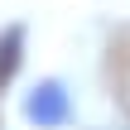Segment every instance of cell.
I'll use <instances>...</instances> for the list:
<instances>
[{"mask_svg": "<svg viewBox=\"0 0 130 130\" xmlns=\"http://www.w3.org/2000/svg\"><path fill=\"white\" fill-rule=\"evenodd\" d=\"M24 116H29L34 125H43V130L63 125V121H68V92H63L58 82H39L34 96H29V106H24Z\"/></svg>", "mask_w": 130, "mask_h": 130, "instance_id": "obj_1", "label": "cell"}, {"mask_svg": "<svg viewBox=\"0 0 130 130\" xmlns=\"http://www.w3.org/2000/svg\"><path fill=\"white\" fill-rule=\"evenodd\" d=\"M19 63H24V24H5L0 29V92L14 82Z\"/></svg>", "mask_w": 130, "mask_h": 130, "instance_id": "obj_2", "label": "cell"}]
</instances>
